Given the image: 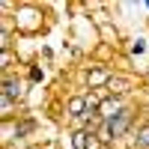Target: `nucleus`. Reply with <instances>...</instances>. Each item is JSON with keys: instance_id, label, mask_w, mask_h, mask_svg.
I'll list each match as a JSON object with an SVG mask.
<instances>
[{"instance_id": "obj_6", "label": "nucleus", "mask_w": 149, "mask_h": 149, "mask_svg": "<svg viewBox=\"0 0 149 149\" xmlns=\"http://www.w3.org/2000/svg\"><path fill=\"white\" fill-rule=\"evenodd\" d=\"M0 95H9L12 102H24V81L18 78V72H6L3 74V93Z\"/></svg>"}, {"instance_id": "obj_3", "label": "nucleus", "mask_w": 149, "mask_h": 149, "mask_svg": "<svg viewBox=\"0 0 149 149\" xmlns=\"http://www.w3.org/2000/svg\"><path fill=\"white\" fill-rule=\"evenodd\" d=\"M113 74H116V69L107 66V63L90 66V69H86V74H84V90H107V84H110Z\"/></svg>"}, {"instance_id": "obj_11", "label": "nucleus", "mask_w": 149, "mask_h": 149, "mask_svg": "<svg viewBox=\"0 0 149 149\" xmlns=\"http://www.w3.org/2000/svg\"><path fill=\"white\" fill-rule=\"evenodd\" d=\"M146 51H149V39H146V36L131 39V45H128V54H131V57H140V54H146Z\"/></svg>"}, {"instance_id": "obj_10", "label": "nucleus", "mask_w": 149, "mask_h": 149, "mask_svg": "<svg viewBox=\"0 0 149 149\" xmlns=\"http://www.w3.org/2000/svg\"><path fill=\"white\" fill-rule=\"evenodd\" d=\"M18 110V102H12L9 95H0V113H3V119H15L21 113H15Z\"/></svg>"}, {"instance_id": "obj_12", "label": "nucleus", "mask_w": 149, "mask_h": 149, "mask_svg": "<svg viewBox=\"0 0 149 149\" xmlns=\"http://www.w3.org/2000/svg\"><path fill=\"white\" fill-rule=\"evenodd\" d=\"M27 74H30V84H42V81H45V69L36 66V63L27 66Z\"/></svg>"}, {"instance_id": "obj_15", "label": "nucleus", "mask_w": 149, "mask_h": 149, "mask_svg": "<svg viewBox=\"0 0 149 149\" xmlns=\"http://www.w3.org/2000/svg\"><path fill=\"white\" fill-rule=\"evenodd\" d=\"M48 149H60V146H57V143H51V146H48Z\"/></svg>"}, {"instance_id": "obj_7", "label": "nucleus", "mask_w": 149, "mask_h": 149, "mask_svg": "<svg viewBox=\"0 0 149 149\" xmlns=\"http://www.w3.org/2000/svg\"><path fill=\"white\" fill-rule=\"evenodd\" d=\"M90 110H86V98H84V90L81 93H72L66 98V122L69 119H78V116H86Z\"/></svg>"}, {"instance_id": "obj_2", "label": "nucleus", "mask_w": 149, "mask_h": 149, "mask_svg": "<svg viewBox=\"0 0 149 149\" xmlns=\"http://www.w3.org/2000/svg\"><path fill=\"white\" fill-rule=\"evenodd\" d=\"M140 122V110L134 107V104H128L125 110H122L119 116H113L110 122H104V125L110 128V134H113V140L119 143L122 137H131V131H134V125Z\"/></svg>"}, {"instance_id": "obj_5", "label": "nucleus", "mask_w": 149, "mask_h": 149, "mask_svg": "<svg viewBox=\"0 0 149 149\" xmlns=\"http://www.w3.org/2000/svg\"><path fill=\"white\" fill-rule=\"evenodd\" d=\"M131 93H134V78H131V74H125V72H116L113 78H110V84H107V95L131 98Z\"/></svg>"}, {"instance_id": "obj_4", "label": "nucleus", "mask_w": 149, "mask_h": 149, "mask_svg": "<svg viewBox=\"0 0 149 149\" xmlns=\"http://www.w3.org/2000/svg\"><path fill=\"white\" fill-rule=\"evenodd\" d=\"M131 104V98H119V95H107L104 102H102V107H98V119L102 122H110L113 116H119L122 110H125Z\"/></svg>"}, {"instance_id": "obj_1", "label": "nucleus", "mask_w": 149, "mask_h": 149, "mask_svg": "<svg viewBox=\"0 0 149 149\" xmlns=\"http://www.w3.org/2000/svg\"><path fill=\"white\" fill-rule=\"evenodd\" d=\"M42 6L39 3H30V0H21L18 9H15V15H12V21H15V33L18 36H36V33H42Z\"/></svg>"}, {"instance_id": "obj_8", "label": "nucleus", "mask_w": 149, "mask_h": 149, "mask_svg": "<svg viewBox=\"0 0 149 149\" xmlns=\"http://www.w3.org/2000/svg\"><path fill=\"white\" fill-rule=\"evenodd\" d=\"M131 149H149V116H143L131 131Z\"/></svg>"}, {"instance_id": "obj_13", "label": "nucleus", "mask_w": 149, "mask_h": 149, "mask_svg": "<svg viewBox=\"0 0 149 149\" xmlns=\"http://www.w3.org/2000/svg\"><path fill=\"white\" fill-rule=\"evenodd\" d=\"M12 63H15V54H12V48H9V51L0 54V69H3V74L12 72Z\"/></svg>"}, {"instance_id": "obj_9", "label": "nucleus", "mask_w": 149, "mask_h": 149, "mask_svg": "<svg viewBox=\"0 0 149 149\" xmlns=\"http://www.w3.org/2000/svg\"><path fill=\"white\" fill-rule=\"evenodd\" d=\"M69 140H72V149H93V134L86 131H69Z\"/></svg>"}, {"instance_id": "obj_14", "label": "nucleus", "mask_w": 149, "mask_h": 149, "mask_svg": "<svg viewBox=\"0 0 149 149\" xmlns=\"http://www.w3.org/2000/svg\"><path fill=\"white\" fill-rule=\"evenodd\" d=\"M143 9H146V12H149V0H146V3H143Z\"/></svg>"}]
</instances>
